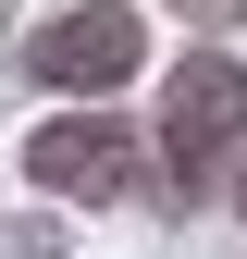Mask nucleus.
I'll use <instances>...</instances> for the list:
<instances>
[{
	"label": "nucleus",
	"instance_id": "obj_1",
	"mask_svg": "<svg viewBox=\"0 0 247 259\" xmlns=\"http://www.w3.org/2000/svg\"><path fill=\"white\" fill-rule=\"evenodd\" d=\"M235 136H247V62H223V50L173 62V87H161V160H173L185 198L210 185V160H223Z\"/></svg>",
	"mask_w": 247,
	"mask_h": 259
},
{
	"label": "nucleus",
	"instance_id": "obj_2",
	"mask_svg": "<svg viewBox=\"0 0 247 259\" xmlns=\"http://www.w3.org/2000/svg\"><path fill=\"white\" fill-rule=\"evenodd\" d=\"M25 173L50 185V198H136V136H124L111 111H62L25 136Z\"/></svg>",
	"mask_w": 247,
	"mask_h": 259
},
{
	"label": "nucleus",
	"instance_id": "obj_3",
	"mask_svg": "<svg viewBox=\"0 0 247 259\" xmlns=\"http://www.w3.org/2000/svg\"><path fill=\"white\" fill-rule=\"evenodd\" d=\"M37 62L50 87H87V99H99V87H124L136 74V13H124V0H87V13H62V25H37Z\"/></svg>",
	"mask_w": 247,
	"mask_h": 259
},
{
	"label": "nucleus",
	"instance_id": "obj_4",
	"mask_svg": "<svg viewBox=\"0 0 247 259\" xmlns=\"http://www.w3.org/2000/svg\"><path fill=\"white\" fill-rule=\"evenodd\" d=\"M185 13H247V0H185Z\"/></svg>",
	"mask_w": 247,
	"mask_h": 259
},
{
	"label": "nucleus",
	"instance_id": "obj_5",
	"mask_svg": "<svg viewBox=\"0 0 247 259\" xmlns=\"http://www.w3.org/2000/svg\"><path fill=\"white\" fill-rule=\"evenodd\" d=\"M235 198H247V173H235Z\"/></svg>",
	"mask_w": 247,
	"mask_h": 259
}]
</instances>
